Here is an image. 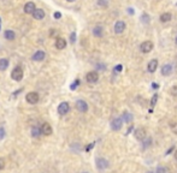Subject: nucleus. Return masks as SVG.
<instances>
[{"mask_svg":"<svg viewBox=\"0 0 177 173\" xmlns=\"http://www.w3.org/2000/svg\"><path fill=\"white\" fill-rule=\"evenodd\" d=\"M11 78L13 81H16V82H19V81L23 78V70H22V67L16 66L12 70V72H11Z\"/></svg>","mask_w":177,"mask_h":173,"instance_id":"1","label":"nucleus"},{"mask_svg":"<svg viewBox=\"0 0 177 173\" xmlns=\"http://www.w3.org/2000/svg\"><path fill=\"white\" fill-rule=\"evenodd\" d=\"M39 99H40V96H39V94L36 93V91H32V93H28L27 96H25V100L28 104L30 105H35L39 102Z\"/></svg>","mask_w":177,"mask_h":173,"instance_id":"2","label":"nucleus"},{"mask_svg":"<svg viewBox=\"0 0 177 173\" xmlns=\"http://www.w3.org/2000/svg\"><path fill=\"white\" fill-rule=\"evenodd\" d=\"M69 111H70V105H69L67 102H62V104H59L58 106V113L59 116H65L66 113H69Z\"/></svg>","mask_w":177,"mask_h":173,"instance_id":"3","label":"nucleus"},{"mask_svg":"<svg viewBox=\"0 0 177 173\" xmlns=\"http://www.w3.org/2000/svg\"><path fill=\"white\" fill-rule=\"evenodd\" d=\"M123 126V120L122 118H114L112 121H111V129L113 131H119Z\"/></svg>","mask_w":177,"mask_h":173,"instance_id":"4","label":"nucleus"},{"mask_svg":"<svg viewBox=\"0 0 177 173\" xmlns=\"http://www.w3.org/2000/svg\"><path fill=\"white\" fill-rule=\"evenodd\" d=\"M86 79L88 83H95L99 79V75H98L96 71H91V72H88L86 75Z\"/></svg>","mask_w":177,"mask_h":173,"instance_id":"5","label":"nucleus"},{"mask_svg":"<svg viewBox=\"0 0 177 173\" xmlns=\"http://www.w3.org/2000/svg\"><path fill=\"white\" fill-rule=\"evenodd\" d=\"M96 167L100 171L106 169L107 167H109V161H107L106 159H104V158H98L96 159Z\"/></svg>","mask_w":177,"mask_h":173,"instance_id":"6","label":"nucleus"},{"mask_svg":"<svg viewBox=\"0 0 177 173\" xmlns=\"http://www.w3.org/2000/svg\"><path fill=\"white\" fill-rule=\"evenodd\" d=\"M140 49H141L142 53H150L151 50L153 49V42H151V41H145V42H142L141 46H140Z\"/></svg>","mask_w":177,"mask_h":173,"instance_id":"7","label":"nucleus"},{"mask_svg":"<svg viewBox=\"0 0 177 173\" xmlns=\"http://www.w3.org/2000/svg\"><path fill=\"white\" fill-rule=\"evenodd\" d=\"M76 108L78 112H81V113H86L88 111V104L83 100H78L76 102Z\"/></svg>","mask_w":177,"mask_h":173,"instance_id":"8","label":"nucleus"},{"mask_svg":"<svg viewBox=\"0 0 177 173\" xmlns=\"http://www.w3.org/2000/svg\"><path fill=\"white\" fill-rule=\"evenodd\" d=\"M134 135H135V138L136 139H139V141H143L146 138V130L143 127H139V129H136L135 132H134Z\"/></svg>","mask_w":177,"mask_h":173,"instance_id":"9","label":"nucleus"},{"mask_svg":"<svg viewBox=\"0 0 177 173\" xmlns=\"http://www.w3.org/2000/svg\"><path fill=\"white\" fill-rule=\"evenodd\" d=\"M52 132H53V129L52 126L48 124V123H44L42 126H41V134H44L45 136H50L52 135Z\"/></svg>","mask_w":177,"mask_h":173,"instance_id":"10","label":"nucleus"},{"mask_svg":"<svg viewBox=\"0 0 177 173\" xmlns=\"http://www.w3.org/2000/svg\"><path fill=\"white\" fill-rule=\"evenodd\" d=\"M125 30V23L123 21H118L114 24V33L116 34H122Z\"/></svg>","mask_w":177,"mask_h":173,"instance_id":"11","label":"nucleus"},{"mask_svg":"<svg viewBox=\"0 0 177 173\" xmlns=\"http://www.w3.org/2000/svg\"><path fill=\"white\" fill-rule=\"evenodd\" d=\"M46 58V54H45V52L44 50H37V52H35L34 54H33V60L34 62H42V60Z\"/></svg>","mask_w":177,"mask_h":173,"instance_id":"12","label":"nucleus"},{"mask_svg":"<svg viewBox=\"0 0 177 173\" xmlns=\"http://www.w3.org/2000/svg\"><path fill=\"white\" fill-rule=\"evenodd\" d=\"M45 11L42 8H35V11L33 12V17L35 18V19H37V21H41V19H44L45 18Z\"/></svg>","mask_w":177,"mask_h":173,"instance_id":"13","label":"nucleus"},{"mask_svg":"<svg viewBox=\"0 0 177 173\" xmlns=\"http://www.w3.org/2000/svg\"><path fill=\"white\" fill-rule=\"evenodd\" d=\"M35 4L33 3V1H29V3H27L25 5H24V12L27 13V15H33V12L35 11Z\"/></svg>","mask_w":177,"mask_h":173,"instance_id":"14","label":"nucleus"},{"mask_svg":"<svg viewBox=\"0 0 177 173\" xmlns=\"http://www.w3.org/2000/svg\"><path fill=\"white\" fill-rule=\"evenodd\" d=\"M172 74V65L171 64H165L162 67V75L163 76H170Z\"/></svg>","mask_w":177,"mask_h":173,"instance_id":"15","label":"nucleus"},{"mask_svg":"<svg viewBox=\"0 0 177 173\" xmlns=\"http://www.w3.org/2000/svg\"><path fill=\"white\" fill-rule=\"evenodd\" d=\"M55 47H57L58 49H64V48L66 47V41H65L63 37H58V39L55 40Z\"/></svg>","mask_w":177,"mask_h":173,"instance_id":"16","label":"nucleus"},{"mask_svg":"<svg viewBox=\"0 0 177 173\" xmlns=\"http://www.w3.org/2000/svg\"><path fill=\"white\" fill-rule=\"evenodd\" d=\"M147 67H148V71H150V72H154V71L157 70V67H158V60H157V59H152L151 60V62L148 63V66H147Z\"/></svg>","mask_w":177,"mask_h":173,"instance_id":"17","label":"nucleus"},{"mask_svg":"<svg viewBox=\"0 0 177 173\" xmlns=\"http://www.w3.org/2000/svg\"><path fill=\"white\" fill-rule=\"evenodd\" d=\"M4 37L6 40H8V41H12V40L16 39V34H15L13 30H6V32L4 33Z\"/></svg>","mask_w":177,"mask_h":173,"instance_id":"18","label":"nucleus"},{"mask_svg":"<svg viewBox=\"0 0 177 173\" xmlns=\"http://www.w3.org/2000/svg\"><path fill=\"white\" fill-rule=\"evenodd\" d=\"M103 33H104V29H103V27H100V25H96V27L93 29V35L96 36V37H101V36H103Z\"/></svg>","mask_w":177,"mask_h":173,"instance_id":"19","label":"nucleus"},{"mask_svg":"<svg viewBox=\"0 0 177 173\" xmlns=\"http://www.w3.org/2000/svg\"><path fill=\"white\" fill-rule=\"evenodd\" d=\"M8 60L5 59V58H1L0 59V71H5L7 67H8Z\"/></svg>","mask_w":177,"mask_h":173,"instance_id":"20","label":"nucleus"},{"mask_svg":"<svg viewBox=\"0 0 177 173\" xmlns=\"http://www.w3.org/2000/svg\"><path fill=\"white\" fill-rule=\"evenodd\" d=\"M40 135H41V129L39 127V126H33V127H32V136L36 138V137H39Z\"/></svg>","mask_w":177,"mask_h":173,"instance_id":"21","label":"nucleus"},{"mask_svg":"<svg viewBox=\"0 0 177 173\" xmlns=\"http://www.w3.org/2000/svg\"><path fill=\"white\" fill-rule=\"evenodd\" d=\"M122 120L125 121V123H130L133 120V116L129 113V112H124L123 116H122Z\"/></svg>","mask_w":177,"mask_h":173,"instance_id":"22","label":"nucleus"},{"mask_svg":"<svg viewBox=\"0 0 177 173\" xmlns=\"http://www.w3.org/2000/svg\"><path fill=\"white\" fill-rule=\"evenodd\" d=\"M170 19H171V15H170V13H168V12H166V13H163V15L160 16V21H162L163 23L169 22Z\"/></svg>","mask_w":177,"mask_h":173,"instance_id":"23","label":"nucleus"},{"mask_svg":"<svg viewBox=\"0 0 177 173\" xmlns=\"http://www.w3.org/2000/svg\"><path fill=\"white\" fill-rule=\"evenodd\" d=\"M150 19H151V17H150L148 15H147V13H143L142 17H141V22L145 23V24H147V23H150Z\"/></svg>","mask_w":177,"mask_h":173,"instance_id":"24","label":"nucleus"},{"mask_svg":"<svg viewBox=\"0 0 177 173\" xmlns=\"http://www.w3.org/2000/svg\"><path fill=\"white\" fill-rule=\"evenodd\" d=\"M98 5L101 7H107L109 5V0H98Z\"/></svg>","mask_w":177,"mask_h":173,"instance_id":"25","label":"nucleus"},{"mask_svg":"<svg viewBox=\"0 0 177 173\" xmlns=\"http://www.w3.org/2000/svg\"><path fill=\"white\" fill-rule=\"evenodd\" d=\"M155 173H168V169H166L164 166H158L157 167Z\"/></svg>","mask_w":177,"mask_h":173,"instance_id":"26","label":"nucleus"},{"mask_svg":"<svg viewBox=\"0 0 177 173\" xmlns=\"http://www.w3.org/2000/svg\"><path fill=\"white\" fill-rule=\"evenodd\" d=\"M152 144V138H147L145 142H143V149H146V148H148Z\"/></svg>","mask_w":177,"mask_h":173,"instance_id":"27","label":"nucleus"},{"mask_svg":"<svg viewBox=\"0 0 177 173\" xmlns=\"http://www.w3.org/2000/svg\"><path fill=\"white\" fill-rule=\"evenodd\" d=\"M5 136H6V131H5V129L0 126V141L4 139V138H5Z\"/></svg>","mask_w":177,"mask_h":173,"instance_id":"28","label":"nucleus"},{"mask_svg":"<svg viewBox=\"0 0 177 173\" xmlns=\"http://www.w3.org/2000/svg\"><path fill=\"white\" fill-rule=\"evenodd\" d=\"M157 101H158V94H154L152 96V100H151V106H154L157 104Z\"/></svg>","mask_w":177,"mask_h":173,"instance_id":"29","label":"nucleus"},{"mask_svg":"<svg viewBox=\"0 0 177 173\" xmlns=\"http://www.w3.org/2000/svg\"><path fill=\"white\" fill-rule=\"evenodd\" d=\"M78 84H80V79H76L75 82L71 84V87H70V88H71V90H75V89L77 88V85H78Z\"/></svg>","mask_w":177,"mask_h":173,"instance_id":"30","label":"nucleus"},{"mask_svg":"<svg viewBox=\"0 0 177 173\" xmlns=\"http://www.w3.org/2000/svg\"><path fill=\"white\" fill-rule=\"evenodd\" d=\"M170 93H171L172 95H175V96H177V85H173V87L171 88V90H170Z\"/></svg>","mask_w":177,"mask_h":173,"instance_id":"31","label":"nucleus"},{"mask_svg":"<svg viewBox=\"0 0 177 173\" xmlns=\"http://www.w3.org/2000/svg\"><path fill=\"white\" fill-rule=\"evenodd\" d=\"M5 167V160L3 158H0V169H3Z\"/></svg>","mask_w":177,"mask_h":173,"instance_id":"32","label":"nucleus"},{"mask_svg":"<svg viewBox=\"0 0 177 173\" xmlns=\"http://www.w3.org/2000/svg\"><path fill=\"white\" fill-rule=\"evenodd\" d=\"M70 41H71L72 43L76 41V34H75V33H72V34H71V36H70Z\"/></svg>","mask_w":177,"mask_h":173,"instance_id":"33","label":"nucleus"},{"mask_svg":"<svg viewBox=\"0 0 177 173\" xmlns=\"http://www.w3.org/2000/svg\"><path fill=\"white\" fill-rule=\"evenodd\" d=\"M60 17H62V13H60V12H55V13H54V18H55V19H59Z\"/></svg>","mask_w":177,"mask_h":173,"instance_id":"34","label":"nucleus"},{"mask_svg":"<svg viewBox=\"0 0 177 173\" xmlns=\"http://www.w3.org/2000/svg\"><path fill=\"white\" fill-rule=\"evenodd\" d=\"M122 69H123V66H122V65H117L114 70H116V71H122Z\"/></svg>","mask_w":177,"mask_h":173,"instance_id":"35","label":"nucleus"},{"mask_svg":"<svg viewBox=\"0 0 177 173\" xmlns=\"http://www.w3.org/2000/svg\"><path fill=\"white\" fill-rule=\"evenodd\" d=\"M173 155H175V159H176V161H177V149L175 150V154H173Z\"/></svg>","mask_w":177,"mask_h":173,"instance_id":"36","label":"nucleus"},{"mask_svg":"<svg viewBox=\"0 0 177 173\" xmlns=\"http://www.w3.org/2000/svg\"><path fill=\"white\" fill-rule=\"evenodd\" d=\"M128 10H129V13H131V15L134 13V10L133 8H128Z\"/></svg>","mask_w":177,"mask_h":173,"instance_id":"37","label":"nucleus"},{"mask_svg":"<svg viewBox=\"0 0 177 173\" xmlns=\"http://www.w3.org/2000/svg\"><path fill=\"white\" fill-rule=\"evenodd\" d=\"M153 88L157 89V88H158V84H157V83H153Z\"/></svg>","mask_w":177,"mask_h":173,"instance_id":"38","label":"nucleus"},{"mask_svg":"<svg viewBox=\"0 0 177 173\" xmlns=\"http://www.w3.org/2000/svg\"><path fill=\"white\" fill-rule=\"evenodd\" d=\"M66 1H69V3H74L75 0H66Z\"/></svg>","mask_w":177,"mask_h":173,"instance_id":"39","label":"nucleus"},{"mask_svg":"<svg viewBox=\"0 0 177 173\" xmlns=\"http://www.w3.org/2000/svg\"><path fill=\"white\" fill-rule=\"evenodd\" d=\"M175 42H176V45H177V35H176V39H175Z\"/></svg>","mask_w":177,"mask_h":173,"instance_id":"40","label":"nucleus"},{"mask_svg":"<svg viewBox=\"0 0 177 173\" xmlns=\"http://www.w3.org/2000/svg\"><path fill=\"white\" fill-rule=\"evenodd\" d=\"M82 173H88V172H82Z\"/></svg>","mask_w":177,"mask_h":173,"instance_id":"41","label":"nucleus"},{"mask_svg":"<svg viewBox=\"0 0 177 173\" xmlns=\"http://www.w3.org/2000/svg\"><path fill=\"white\" fill-rule=\"evenodd\" d=\"M148 173H152V172H148Z\"/></svg>","mask_w":177,"mask_h":173,"instance_id":"42","label":"nucleus"}]
</instances>
